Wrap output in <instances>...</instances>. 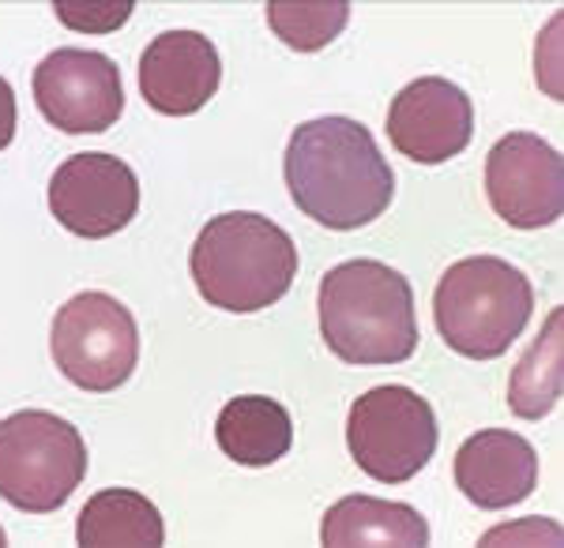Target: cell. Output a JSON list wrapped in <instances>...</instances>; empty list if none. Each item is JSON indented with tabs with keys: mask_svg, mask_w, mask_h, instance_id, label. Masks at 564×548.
<instances>
[{
	"mask_svg": "<svg viewBox=\"0 0 564 548\" xmlns=\"http://www.w3.org/2000/svg\"><path fill=\"white\" fill-rule=\"evenodd\" d=\"M350 4L347 0H271L268 4V23L290 50L297 53H316L324 45H332L347 31Z\"/></svg>",
	"mask_w": 564,
	"mask_h": 548,
	"instance_id": "obj_18",
	"label": "cell"
},
{
	"mask_svg": "<svg viewBox=\"0 0 564 548\" xmlns=\"http://www.w3.org/2000/svg\"><path fill=\"white\" fill-rule=\"evenodd\" d=\"M486 191L494 211L516 230H542L564 215V162L534 132H512L486 158Z\"/></svg>",
	"mask_w": 564,
	"mask_h": 548,
	"instance_id": "obj_10",
	"label": "cell"
},
{
	"mask_svg": "<svg viewBox=\"0 0 564 548\" xmlns=\"http://www.w3.org/2000/svg\"><path fill=\"white\" fill-rule=\"evenodd\" d=\"M215 440L238 465H271L294 443V421L286 406L268 395H241L223 406L215 421Z\"/></svg>",
	"mask_w": 564,
	"mask_h": 548,
	"instance_id": "obj_15",
	"label": "cell"
},
{
	"mask_svg": "<svg viewBox=\"0 0 564 548\" xmlns=\"http://www.w3.org/2000/svg\"><path fill=\"white\" fill-rule=\"evenodd\" d=\"M0 545H4V529H0Z\"/></svg>",
	"mask_w": 564,
	"mask_h": 548,
	"instance_id": "obj_21",
	"label": "cell"
},
{
	"mask_svg": "<svg viewBox=\"0 0 564 548\" xmlns=\"http://www.w3.org/2000/svg\"><path fill=\"white\" fill-rule=\"evenodd\" d=\"M132 0H57V20L79 34H109L129 23Z\"/></svg>",
	"mask_w": 564,
	"mask_h": 548,
	"instance_id": "obj_19",
	"label": "cell"
},
{
	"mask_svg": "<svg viewBox=\"0 0 564 548\" xmlns=\"http://www.w3.org/2000/svg\"><path fill=\"white\" fill-rule=\"evenodd\" d=\"M50 211L68 233L102 241L121 233L140 211V180L117 154H72L50 180Z\"/></svg>",
	"mask_w": 564,
	"mask_h": 548,
	"instance_id": "obj_9",
	"label": "cell"
},
{
	"mask_svg": "<svg viewBox=\"0 0 564 548\" xmlns=\"http://www.w3.org/2000/svg\"><path fill=\"white\" fill-rule=\"evenodd\" d=\"M456 485L475 507H516L539 485V454L520 432L486 428L459 447Z\"/></svg>",
	"mask_w": 564,
	"mask_h": 548,
	"instance_id": "obj_13",
	"label": "cell"
},
{
	"mask_svg": "<svg viewBox=\"0 0 564 548\" xmlns=\"http://www.w3.org/2000/svg\"><path fill=\"white\" fill-rule=\"evenodd\" d=\"M391 147L422 166H441L467 151L475 135V106L444 76H422L391 98Z\"/></svg>",
	"mask_w": 564,
	"mask_h": 548,
	"instance_id": "obj_11",
	"label": "cell"
},
{
	"mask_svg": "<svg viewBox=\"0 0 564 548\" xmlns=\"http://www.w3.org/2000/svg\"><path fill=\"white\" fill-rule=\"evenodd\" d=\"M564 313L553 308L545 319L542 335L534 338V346L523 353L520 364L508 383V406L523 421H542L561 398V376H564Z\"/></svg>",
	"mask_w": 564,
	"mask_h": 548,
	"instance_id": "obj_17",
	"label": "cell"
},
{
	"mask_svg": "<svg viewBox=\"0 0 564 548\" xmlns=\"http://www.w3.org/2000/svg\"><path fill=\"white\" fill-rule=\"evenodd\" d=\"M223 79V64L212 39L199 31L159 34L140 57V95L154 113H199Z\"/></svg>",
	"mask_w": 564,
	"mask_h": 548,
	"instance_id": "obj_12",
	"label": "cell"
},
{
	"mask_svg": "<svg viewBox=\"0 0 564 548\" xmlns=\"http://www.w3.org/2000/svg\"><path fill=\"white\" fill-rule=\"evenodd\" d=\"M321 335L347 364H403L417 350L414 289L380 260H347L321 282Z\"/></svg>",
	"mask_w": 564,
	"mask_h": 548,
	"instance_id": "obj_2",
	"label": "cell"
},
{
	"mask_svg": "<svg viewBox=\"0 0 564 548\" xmlns=\"http://www.w3.org/2000/svg\"><path fill=\"white\" fill-rule=\"evenodd\" d=\"M15 140V95H12V84L0 79V151Z\"/></svg>",
	"mask_w": 564,
	"mask_h": 548,
	"instance_id": "obj_20",
	"label": "cell"
},
{
	"mask_svg": "<svg viewBox=\"0 0 564 548\" xmlns=\"http://www.w3.org/2000/svg\"><path fill=\"white\" fill-rule=\"evenodd\" d=\"M531 313V278L500 255H470L452 263L433 294L436 331L470 361H489L512 350Z\"/></svg>",
	"mask_w": 564,
	"mask_h": 548,
	"instance_id": "obj_4",
	"label": "cell"
},
{
	"mask_svg": "<svg viewBox=\"0 0 564 548\" xmlns=\"http://www.w3.org/2000/svg\"><path fill=\"white\" fill-rule=\"evenodd\" d=\"M34 102L45 121L68 135L109 132L124 113L121 68L95 50H53L34 68Z\"/></svg>",
	"mask_w": 564,
	"mask_h": 548,
	"instance_id": "obj_8",
	"label": "cell"
},
{
	"mask_svg": "<svg viewBox=\"0 0 564 548\" xmlns=\"http://www.w3.org/2000/svg\"><path fill=\"white\" fill-rule=\"evenodd\" d=\"M87 447L76 425L50 409H20L0 421V500L26 515L65 507L84 485Z\"/></svg>",
	"mask_w": 564,
	"mask_h": 548,
	"instance_id": "obj_5",
	"label": "cell"
},
{
	"mask_svg": "<svg viewBox=\"0 0 564 548\" xmlns=\"http://www.w3.org/2000/svg\"><path fill=\"white\" fill-rule=\"evenodd\" d=\"M290 199L327 230H361L377 222L395 196V173L366 124L321 117L290 135L282 158Z\"/></svg>",
	"mask_w": 564,
	"mask_h": 548,
	"instance_id": "obj_1",
	"label": "cell"
},
{
	"mask_svg": "<svg viewBox=\"0 0 564 548\" xmlns=\"http://www.w3.org/2000/svg\"><path fill=\"white\" fill-rule=\"evenodd\" d=\"M76 541L84 548H159L166 541V526L143 492L106 489L79 511Z\"/></svg>",
	"mask_w": 564,
	"mask_h": 548,
	"instance_id": "obj_16",
	"label": "cell"
},
{
	"mask_svg": "<svg viewBox=\"0 0 564 548\" xmlns=\"http://www.w3.org/2000/svg\"><path fill=\"white\" fill-rule=\"evenodd\" d=\"M188 267L207 305L223 313H260L294 286L297 249L271 218L230 211L199 230Z\"/></svg>",
	"mask_w": 564,
	"mask_h": 548,
	"instance_id": "obj_3",
	"label": "cell"
},
{
	"mask_svg": "<svg viewBox=\"0 0 564 548\" xmlns=\"http://www.w3.org/2000/svg\"><path fill=\"white\" fill-rule=\"evenodd\" d=\"M347 447L372 481L403 485L430 465L436 451L433 406L399 383L372 387L350 406Z\"/></svg>",
	"mask_w": 564,
	"mask_h": 548,
	"instance_id": "obj_6",
	"label": "cell"
},
{
	"mask_svg": "<svg viewBox=\"0 0 564 548\" xmlns=\"http://www.w3.org/2000/svg\"><path fill=\"white\" fill-rule=\"evenodd\" d=\"M53 361L79 391L106 395L135 372L140 331L129 308L117 297L87 289L53 316Z\"/></svg>",
	"mask_w": 564,
	"mask_h": 548,
	"instance_id": "obj_7",
	"label": "cell"
},
{
	"mask_svg": "<svg viewBox=\"0 0 564 548\" xmlns=\"http://www.w3.org/2000/svg\"><path fill=\"white\" fill-rule=\"evenodd\" d=\"M321 541L327 548H422L430 545V523L411 504L377 496H347L324 515Z\"/></svg>",
	"mask_w": 564,
	"mask_h": 548,
	"instance_id": "obj_14",
	"label": "cell"
}]
</instances>
